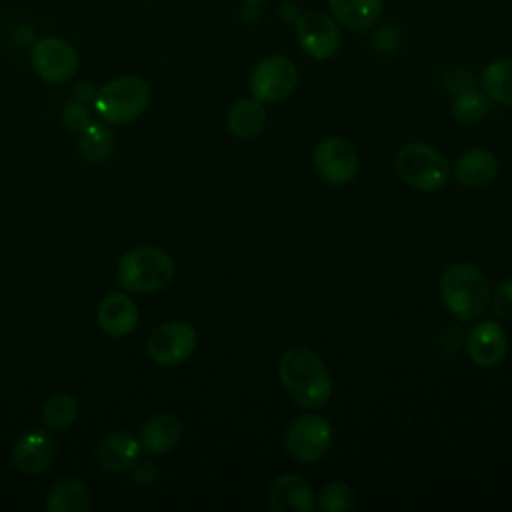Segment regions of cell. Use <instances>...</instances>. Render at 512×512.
I'll use <instances>...</instances> for the list:
<instances>
[{
  "instance_id": "obj_27",
  "label": "cell",
  "mask_w": 512,
  "mask_h": 512,
  "mask_svg": "<svg viewBox=\"0 0 512 512\" xmlns=\"http://www.w3.org/2000/svg\"><path fill=\"white\" fill-rule=\"evenodd\" d=\"M492 308L496 312V316H500L502 320H510L512 322V278L504 280L494 296H492Z\"/></svg>"
},
{
  "instance_id": "obj_4",
  "label": "cell",
  "mask_w": 512,
  "mask_h": 512,
  "mask_svg": "<svg viewBox=\"0 0 512 512\" xmlns=\"http://www.w3.org/2000/svg\"><path fill=\"white\" fill-rule=\"evenodd\" d=\"M150 98V86L142 78L118 76L96 92L94 108L110 124H128L148 108Z\"/></svg>"
},
{
  "instance_id": "obj_1",
  "label": "cell",
  "mask_w": 512,
  "mask_h": 512,
  "mask_svg": "<svg viewBox=\"0 0 512 512\" xmlns=\"http://www.w3.org/2000/svg\"><path fill=\"white\" fill-rule=\"evenodd\" d=\"M278 378L300 406L322 408L332 398V376L310 348L286 350L278 362Z\"/></svg>"
},
{
  "instance_id": "obj_15",
  "label": "cell",
  "mask_w": 512,
  "mask_h": 512,
  "mask_svg": "<svg viewBox=\"0 0 512 512\" xmlns=\"http://www.w3.org/2000/svg\"><path fill=\"white\" fill-rule=\"evenodd\" d=\"M140 440L126 432H110L96 446V462L108 472H128L140 458Z\"/></svg>"
},
{
  "instance_id": "obj_11",
  "label": "cell",
  "mask_w": 512,
  "mask_h": 512,
  "mask_svg": "<svg viewBox=\"0 0 512 512\" xmlns=\"http://www.w3.org/2000/svg\"><path fill=\"white\" fill-rule=\"evenodd\" d=\"M296 40L314 60L332 58L342 44V34L332 16L322 10H306L296 18Z\"/></svg>"
},
{
  "instance_id": "obj_17",
  "label": "cell",
  "mask_w": 512,
  "mask_h": 512,
  "mask_svg": "<svg viewBox=\"0 0 512 512\" xmlns=\"http://www.w3.org/2000/svg\"><path fill=\"white\" fill-rule=\"evenodd\" d=\"M498 174V160L488 148H472L464 152L454 166V176L464 188H484Z\"/></svg>"
},
{
  "instance_id": "obj_12",
  "label": "cell",
  "mask_w": 512,
  "mask_h": 512,
  "mask_svg": "<svg viewBox=\"0 0 512 512\" xmlns=\"http://www.w3.org/2000/svg\"><path fill=\"white\" fill-rule=\"evenodd\" d=\"M468 358L480 368L498 366L508 354V338L504 328L494 320H482L472 326L466 336Z\"/></svg>"
},
{
  "instance_id": "obj_9",
  "label": "cell",
  "mask_w": 512,
  "mask_h": 512,
  "mask_svg": "<svg viewBox=\"0 0 512 512\" xmlns=\"http://www.w3.org/2000/svg\"><path fill=\"white\" fill-rule=\"evenodd\" d=\"M30 62L34 72L48 84H64L78 72V52L60 36L40 38L32 46Z\"/></svg>"
},
{
  "instance_id": "obj_28",
  "label": "cell",
  "mask_w": 512,
  "mask_h": 512,
  "mask_svg": "<svg viewBox=\"0 0 512 512\" xmlns=\"http://www.w3.org/2000/svg\"><path fill=\"white\" fill-rule=\"evenodd\" d=\"M62 120H64V124L70 130L80 132V130H84L90 124V114H88V110H86V106L82 102H72V104H68L64 108Z\"/></svg>"
},
{
  "instance_id": "obj_30",
  "label": "cell",
  "mask_w": 512,
  "mask_h": 512,
  "mask_svg": "<svg viewBox=\"0 0 512 512\" xmlns=\"http://www.w3.org/2000/svg\"><path fill=\"white\" fill-rule=\"evenodd\" d=\"M74 96H76L78 102L86 104V102L96 98V90H94V86L90 82H80V84L74 86Z\"/></svg>"
},
{
  "instance_id": "obj_6",
  "label": "cell",
  "mask_w": 512,
  "mask_h": 512,
  "mask_svg": "<svg viewBox=\"0 0 512 512\" xmlns=\"http://www.w3.org/2000/svg\"><path fill=\"white\" fill-rule=\"evenodd\" d=\"M332 424L318 414L296 416L284 434V446L292 460L314 464L322 460L332 446Z\"/></svg>"
},
{
  "instance_id": "obj_8",
  "label": "cell",
  "mask_w": 512,
  "mask_h": 512,
  "mask_svg": "<svg viewBox=\"0 0 512 512\" xmlns=\"http://www.w3.org/2000/svg\"><path fill=\"white\" fill-rule=\"evenodd\" d=\"M196 330L182 320H170L156 326L148 340L146 352L150 360L162 368H172L186 362L196 350Z\"/></svg>"
},
{
  "instance_id": "obj_22",
  "label": "cell",
  "mask_w": 512,
  "mask_h": 512,
  "mask_svg": "<svg viewBox=\"0 0 512 512\" xmlns=\"http://www.w3.org/2000/svg\"><path fill=\"white\" fill-rule=\"evenodd\" d=\"M480 86L492 100L512 106V58H498L484 66Z\"/></svg>"
},
{
  "instance_id": "obj_25",
  "label": "cell",
  "mask_w": 512,
  "mask_h": 512,
  "mask_svg": "<svg viewBox=\"0 0 512 512\" xmlns=\"http://www.w3.org/2000/svg\"><path fill=\"white\" fill-rule=\"evenodd\" d=\"M488 112V100L478 90H464L452 102V118L460 124H476Z\"/></svg>"
},
{
  "instance_id": "obj_7",
  "label": "cell",
  "mask_w": 512,
  "mask_h": 512,
  "mask_svg": "<svg viewBox=\"0 0 512 512\" xmlns=\"http://www.w3.org/2000/svg\"><path fill=\"white\" fill-rule=\"evenodd\" d=\"M298 86V68L286 56H266L250 72V94L264 102L274 104L288 98Z\"/></svg>"
},
{
  "instance_id": "obj_10",
  "label": "cell",
  "mask_w": 512,
  "mask_h": 512,
  "mask_svg": "<svg viewBox=\"0 0 512 512\" xmlns=\"http://www.w3.org/2000/svg\"><path fill=\"white\" fill-rule=\"evenodd\" d=\"M312 164L316 174L332 184V186H342L348 184L356 178L360 170V156L346 138L340 136H328L318 142Z\"/></svg>"
},
{
  "instance_id": "obj_29",
  "label": "cell",
  "mask_w": 512,
  "mask_h": 512,
  "mask_svg": "<svg viewBox=\"0 0 512 512\" xmlns=\"http://www.w3.org/2000/svg\"><path fill=\"white\" fill-rule=\"evenodd\" d=\"M132 476L138 484L142 486H152L156 480H158V470L152 462H142V460H136V464L132 466Z\"/></svg>"
},
{
  "instance_id": "obj_13",
  "label": "cell",
  "mask_w": 512,
  "mask_h": 512,
  "mask_svg": "<svg viewBox=\"0 0 512 512\" xmlns=\"http://www.w3.org/2000/svg\"><path fill=\"white\" fill-rule=\"evenodd\" d=\"M56 440L46 430H30L12 444V464L26 474H40L52 466Z\"/></svg>"
},
{
  "instance_id": "obj_5",
  "label": "cell",
  "mask_w": 512,
  "mask_h": 512,
  "mask_svg": "<svg viewBox=\"0 0 512 512\" xmlns=\"http://www.w3.org/2000/svg\"><path fill=\"white\" fill-rule=\"evenodd\" d=\"M394 168L404 184L420 192L440 190L450 176L448 160L424 142L404 144L396 154Z\"/></svg>"
},
{
  "instance_id": "obj_21",
  "label": "cell",
  "mask_w": 512,
  "mask_h": 512,
  "mask_svg": "<svg viewBox=\"0 0 512 512\" xmlns=\"http://www.w3.org/2000/svg\"><path fill=\"white\" fill-rule=\"evenodd\" d=\"M228 130L238 138H252L262 132L266 124V110L256 98H242L228 110Z\"/></svg>"
},
{
  "instance_id": "obj_19",
  "label": "cell",
  "mask_w": 512,
  "mask_h": 512,
  "mask_svg": "<svg viewBox=\"0 0 512 512\" xmlns=\"http://www.w3.org/2000/svg\"><path fill=\"white\" fill-rule=\"evenodd\" d=\"M182 424L174 414H156L140 430V446L150 454H166L180 442Z\"/></svg>"
},
{
  "instance_id": "obj_24",
  "label": "cell",
  "mask_w": 512,
  "mask_h": 512,
  "mask_svg": "<svg viewBox=\"0 0 512 512\" xmlns=\"http://www.w3.org/2000/svg\"><path fill=\"white\" fill-rule=\"evenodd\" d=\"M114 150V134L106 124L90 122L78 136V152L86 162H104Z\"/></svg>"
},
{
  "instance_id": "obj_20",
  "label": "cell",
  "mask_w": 512,
  "mask_h": 512,
  "mask_svg": "<svg viewBox=\"0 0 512 512\" xmlns=\"http://www.w3.org/2000/svg\"><path fill=\"white\" fill-rule=\"evenodd\" d=\"M44 508L48 512H86L90 508V492L84 482L62 478L50 488Z\"/></svg>"
},
{
  "instance_id": "obj_26",
  "label": "cell",
  "mask_w": 512,
  "mask_h": 512,
  "mask_svg": "<svg viewBox=\"0 0 512 512\" xmlns=\"http://www.w3.org/2000/svg\"><path fill=\"white\" fill-rule=\"evenodd\" d=\"M354 506V492L344 482H328L318 496V508L322 512H348Z\"/></svg>"
},
{
  "instance_id": "obj_2",
  "label": "cell",
  "mask_w": 512,
  "mask_h": 512,
  "mask_svg": "<svg viewBox=\"0 0 512 512\" xmlns=\"http://www.w3.org/2000/svg\"><path fill=\"white\" fill-rule=\"evenodd\" d=\"M438 294L456 320L470 322L486 312L490 304V282L476 266L458 262L442 272Z\"/></svg>"
},
{
  "instance_id": "obj_14",
  "label": "cell",
  "mask_w": 512,
  "mask_h": 512,
  "mask_svg": "<svg viewBox=\"0 0 512 512\" xmlns=\"http://www.w3.org/2000/svg\"><path fill=\"white\" fill-rule=\"evenodd\" d=\"M138 306L136 302L124 294V292H112L108 294L100 304L96 312L98 326L104 334L112 338H122L134 332L138 324Z\"/></svg>"
},
{
  "instance_id": "obj_23",
  "label": "cell",
  "mask_w": 512,
  "mask_h": 512,
  "mask_svg": "<svg viewBox=\"0 0 512 512\" xmlns=\"http://www.w3.org/2000/svg\"><path fill=\"white\" fill-rule=\"evenodd\" d=\"M80 406L74 394L70 392H54L42 404V422L46 428L64 432L78 418Z\"/></svg>"
},
{
  "instance_id": "obj_16",
  "label": "cell",
  "mask_w": 512,
  "mask_h": 512,
  "mask_svg": "<svg viewBox=\"0 0 512 512\" xmlns=\"http://www.w3.org/2000/svg\"><path fill=\"white\" fill-rule=\"evenodd\" d=\"M270 508L274 512H310L314 492L308 480L298 474H282L270 488Z\"/></svg>"
},
{
  "instance_id": "obj_3",
  "label": "cell",
  "mask_w": 512,
  "mask_h": 512,
  "mask_svg": "<svg viewBox=\"0 0 512 512\" xmlns=\"http://www.w3.org/2000/svg\"><path fill=\"white\" fill-rule=\"evenodd\" d=\"M116 278L128 292H160L174 278V260L162 248L138 246L122 254L116 266Z\"/></svg>"
},
{
  "instance_id": "obj_31",
  "label": "cell",
  "mask_w": 512,
  "mask_h": 512,
  "mask_svg": "<svg viewBox=\"0 0 512 512\" xmlns=\"http://www.w3.org/2000/svg\"><path fill=\"white\" fill-rule=\"evenodd\" d=\"M244 2H248V4H260V2H266V0H244Z\"/></svg>"
},
{
  "instance_id": "obj_18",
  "label": "cell",
  "mask_w": 512,
  "mask_h": 512,
  "mask_svg": "<svg viewBox=\"0 0 512 512\" xmlns=\"http://www.w3.org/2000/svg\"><path fill=\"white\" fill-rule=\"evenodd\" d=\"M338 24L352 32L370 30L382 16L384 0H328Z\"/></svg>"
}]
</instances>
